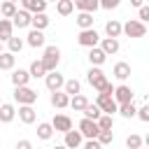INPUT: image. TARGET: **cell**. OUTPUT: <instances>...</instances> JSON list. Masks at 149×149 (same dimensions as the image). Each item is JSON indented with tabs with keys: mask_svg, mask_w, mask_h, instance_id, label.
<instances>
[{
	"mask_svg": "<svg viewBox=\"0 0 149 149\" xmlns=\"http://www.w3.org/2000/svg\"><path fill=\"white\" fill-rule=\"evenodd\" d=\"M51 149H68L65 144H56V147H51Z\"/></svg>",
	"mask_w": 149,
	"mask_h": 149,
	"instance_id": "obj_46",
	"label": "cell"
},
{
	"mask_svg": "<svg viewBox=\"0 0 149 149\" xmlns=\"http://www.w3.org/2000/svg\"><path fill=\"white\" fill-rule=\"evenodd\" d=\"M63 91H65L68 95H74V93H81V84H79L77 79H65V84H63Z\"/></svg>",
	"mask_w": 149,
	"mask_h": 149,
	"instance_id": "obj_32",
	"label": "cell"
},
{
	"mask_svg": "<svg viewBox=\"0 0 149 149\" xmlns=\"http://www.w3.org/2000/svg\"><path fill=\"white\" fill-rule=\"evenodd\" d=\"M121 33L126 37H144L147 35V23H142L137 19H130V21L121 23Z\"/></svg>",
	"mask_w": 149,
	"mask_h": 149,
	"instance_id": "obj_1",
	"label": "cell"
},
{
	"mask_svg": "<svg viewBox=\"0 0 149 149\" xmlns=\"http://www.w3.org/2000/svg\"><path fill=\"white\" fill-rule=\"evenodd\" d=\"M33 149H35V147H33ZM37 149H40V147H37Z\"/></svg>",
	"mask_w": 149,
	"mask_h": 149,
	"instance_id": "obj_51",
	"label": "cell"
},
{
	"mask_svg": "<svg viewBox=\"0 0 149 149\" xmlns=\"http://www.w3.org/2000/svg\"><path fill=\"white\" fill-rule=\"evenodd\" d=\"M28 74H30V77H35V79H37V77H44V74H47V70H44L42 61H33V63H30V70H28Z\"/></svg>",
	"mask_w": 149,
	"mask_h": 149,
	"instance_id": "obj_35",
	"label": "cell"
},
{
	"mask_svg": "<svg viewBox=\"0 0 149 149\" xmlns=\"http://www.w3.org/2000/svg\"><path fill=\"white\" fill-rule=\"evenodd\" d=\"M51 135H54V126L51 123H47V121L37 123V137L40 140H51Z\"/></svg>",
	"mask_w": 149,
	"mask_h": 149,
	"instance_id": "obj_31",
	"label": "cell"
},
{
	"mask_svg": "<svg viewBox=\"0 0 149 149\" xmlns=\"http://www.w3.org/2000/svg\"><path fill=\"white\" fill-rule=\"evenodd\" d=\"M0 105H2V102H0Z\"/></svg>",
	"mask_w": 149,
	"mask_h": 149,
	"instance_id": "obj_52",
	"label": "cell"
},
{
	"mask_svg": "<svg viewBox=\"0 0 149 149\" xmlns=\"http://www.w3.org/2000/svg\"><path fill=\"white\" fill-rule=\"evenodd\" d=\"M95 140L100 142V147H105V144H112V140H114V133H112V130H100V133L95 135Z\"/></svg>",
	"mask_w": 149,
	"mask_h": 149,
	"instance_id": "obj_38",
	"label": "cell"
},
{
	"mask_svg": "<svg viewBox=\"0 0 149 149\" xmlns=\"http://www.w3.org/2000/svg\"><path fill=\"white\" fill-rule=\"evenodd\" d=\"M135 114L140 116V121H144V123H147V121H149V105H142L140 109H135Z\"/></svg>",
	"mask_w": 149,
	"mask_h": 149,
	"instance_id": "obj_42",
	"label": "cell"
},
{
	"mask_svg": "<svg viewBox=\"0 0 149 149\" xmlns=\"http://www.w3.org/2000/svg\"><path fill=\"white\" fill-rule=\"evenodd\" d=\"M79 133H81V137H86V140H95V135L100 133V128H98V123L93 121V119H81L79 121Z\"/></svg>",
	"mask_w": 149,
	"mask_h": 149,
	"instance_id": "obj_8",
	"label": "cell"
},
{
	"mask_svg": "<svg viewBox=\"0 0 149 149\" xmlns=\"http://www.w3.org/2000/svg\"><path fill=\"white\" fill-rule=\"evenodd\" d=\"M21 2V7L26 9V12H30V14H37V12H47V0H19Z\"/></svg>",
	"mask_w": 149,
	"mask_h": 149,
	"instance_id": "obj_13",
	"label": "cell"
},
{
	"mask_svg": "<svg viewBox=\"0 0 149 149\" xmlns=\"http://www.w3.org/2000/svg\"><path fill=\"white\" fill-rule=\"evenodd\" d=\"M14 116H16L14 105L2 102V105H0V123H12V121H14Z\"/></svg>",
	"mask_w": 149,
	"mask_h": 149,
	"instance_id": "obj_19",
	"label": "cell"
},
{
	"mask_svg": "<svg viewBox=\"0 0 149 149\" xmlns=\"http://www.w3.org/2000/svg\"><path fill=\"white\" fill-rule=\"evenodd\" d=\"M14 12H16V2L5 0V2L0 5V14H2V19H12V16H14Z\"/></svg>",
	"mask_w": 149,
	"mask_h": 149,
	"instance_id": "obj_34",
	"label": "cell"
},
{
	"mask_svg": "<svg viewBox=\"0 0 149 149\" xmlns=\"http://www.w3.org/2000/svg\"><path fill=\"white\" fill-rule=\"evenodd\" d=\"M7 47H9V51H12V54H19V51L23 49V40H21V37H16V35H12V37L7 40Z\"/></svg>",
	"mask_w": 149,
	"mask_h": 149,
	"instance_id": "obj_37",
	"label": "cell"
},
{
	"mask_svg": "<svg viewBox=\"0 0 149 149\" xmlns=\"http://www.w3.org/2000/svg\"><path fill=\"white\" fill-rule=\"evenodd\" d=\"M119 47H121V44H119V40H116V37H105V40L100 42V49H102L107 56H114V54L119 51Z\"/></svg>",
	"mask_w": 149,
	"mask_h": 149,
	"instance_id": "obj_20",
	"label": "cell"
},
{
	"mask_svg": "<svg viewBox=\"0 0 149 149\" xmlns=\"http://www.w3.org/2000/svg\"><path fill=\"white\" fill-rule=\"evenodd\" d=\"M130 5H133V7H142V5H144V0H130Z\"/></svg>",
	"mask_w": 149,
	"mask_h": 149,
	"instance_id": "obj_45",
	"label": "cell"
},
{
	"mask_svg": "<svg viewBox=\"0 0 149 149\" xmlns=\"http://www.w3.org/2000/svg\"><path fill=\"white\" fill-rule=\"evenodd\" d=\"M19 119L23 121V123H35V119H37V114H35V109H33V105H19Z\"/></svg>",
	"mask_w": 149,
	"mask_h": 149,
	"instance_id": "obj_16",
	"label": "cell"
},
{
	"mask_svg": "<svg viewBox=\"0 0 149 149\" xmlns=\"http://www.w3.org/2000/svg\"><path fill=\"white\" fill-rule=\"evenodd\" d=\"M68 102H70V95H68L63 88L51 93V105H54L56 109H63V107H68Z\"/></svg>",
	"mask_w": 149,
	"mask_h": 149,
	"instance_id": "obj_18",
	"label": "cell"
},
{
	"mask_svg": "<svg viewBox=\"0 0 149 149\" xmlns=\"http://www.w3.org/2000/svg\"><path fill=\"white\" fill-rule=\"evenodd\" d=\"M98 5H100L102 9H116V7L121 5V0H98Z\"/></svg>",
	"mask_w": 149,
	"mask_h": 149,
	"instance_id": "obj_40",
	"label": "cell"
},
{
	"mask_svg": "<svg viewBox=\"0 0 149 149\" xmlns=\"http://www.w3.org/2000/svg\"><path fill=\"white\" fill-rule=\"evenodd\" d=\"M44 84H47V88L54 93V91H61V88H63L65 77H63L58 70H51V72H47V74H44Z\"/></svg>",
	"mask_w": 149,
	"mask_h": 149,
	"instance_id": "obj_7",
	"label": "cell"
},
{
	"mask_svg": "<svg viewBox=\"0 0 149 149\" xmlns=\"http://www.w3.org/2000/svg\"><path fill=\"white\" fill-rule=\"evenodd\" d=\"M74 21H77V26L84 30V28H93V21H95V19H93V14H91V12H79Z\"/></svg>",
	"mask_w": 149,
	"mask_h": 149,
	"instance_id": "obj_25",
	"label": "cell"
},
{
	"mask_svg": "<svg viewBox=\"0 0 149 149\" xmlns=\"http://www.w3.org/2000/svg\"><path fill=\"white\" fill-rule=\"evenodd\" d=\"M40 61H42V65H44V70H47V72L56 70V68H58V63H61V49H58V47H54V44H51V47H47V49H44V56H42Z\"/></svg>",
	"mask_w": 149,
	"mask_h": 149,
	"instance_id": "obj_2",
	"label": "cell"
},
{
	"mask_svg": "<svg viewBox=\"0 0 149 149\" xmlns=\"http://www.w3.org/2000/svg\"><path fill=\"white\" fill-rule=\"evenodd\" d=\"M63 135H65V142H63V144H65L68 149H79V147L84 144V137H81L79 130H72V128H70V130L63 133Z\"/></svg>",
	"mask_w": 149,
	"mask_h": 149,
	"instance_id": "obj_11",
	"label": "cell"
},
{
	"mask_svg": "<svg viewBox=\"0 0 149 149\" xmlns=\"http://www.w3.org/2000/svg\"><path fill=\"white\" fill-rule=\"evenodd\" d=\"M86 95H81V93H74V95H70V102H68V107H72L74 112H81L84 107H86Z\"/></svg>",
	"mask_w": 149,
	"mask_h": 149,
	"instance_id": "obj_27",
	"label": "cell"
},
{
	"mask_svg": "<svg viewBox=\"0 0 149 149\" xmlns=\"http://www.w3.org/2000/svg\"><path fill=\"white\" fill-rule=\"evenodd\" d=\"M44 40H47V37H44V30H35V28H33V30L26 35V44H28V47H33V49L44 47Z\"/></svg>",
	"mask_w": 149,
	"mask_h": 149,
	"instance_id": "obj_14",
	"label": "cell"
},
{
	"mask_svg": "<svg viewBox=\"0 0 149 149\" xmlns=\"http://www.w3.org/2000/svg\"><path fill=\"white\" fill-rule=\"evenodd\" d=\"M14 149H33V144H30V140H19Z\"/></svg>",
	"mask_w": 149,
	"mask_h": 149,
	"instance_id": "obj_43",
	"label": "cell"
},
{
	"mask_svg": "<svg viewBox=\"0 0 149 149\" xmlns=\"http://www.w3.org/2000/svg\"><path fill=\"white\" fill-rule=\"evenodd\" d=\"M72 5L79 12H91V14H95V9H100L98 0H72Z\"/></svg>",
	"mask_w": 149,
	"mask_h": 149,
	"instance_id": "obj_21",
	"label": "cell"
},
{
	"mask_svg": "<svg viewBox=\"0 0 149 149\" xmlns=\"http://www.w3.org/2000/svg\"><path fill=\"white\" fill-rule=\"evenodd\" d=\"M47 2H56V0H47Z\"/></svg>",
	"mask_w": 149,
	"mask_h": 149,
	"instance_id": "obj_49",
	"label": "cell"
},
{
	"mask_svg": "<svg viewBox=\"0 0 149 149\" xmlns=\"http://www.w3.org/2000/svg\"><path fill=\"white\" fill-rule=\"evenodd\" d=\"M112 98L116 100V105H121V102H130V100H133V88L126 86V84H119V86L112 91Z\"/></svg>",
	"mask_w": 149,
	"mask_h": 149,
	"instance_id": "obj_9",
	"label": "cell"
},
{
	"mask_svg": "<svg viewBox=\"0 0 149 149\" xmlns=\"http://www.w3.org/2000/svg\"><path fill=\"white\" fill-rule=\"evenodd\" d=\"M112 74H114L119 81H126V79L130 77V65L121 61V63H116V65H114V72H112Z\"/></svg>",
	"mask_w": 149,
	"mask_h": 149,
	"instance_id": "obj_24",
	"label": "cell"
},
{
	"mask_svg": "<svg viewBox=\"0 0 149 149\" xmlns=\"http://www.w3.org/2000/svg\"><path fill=\"white\" fill-rule=\"evenodd\" d=\"M137 149H144V147H137Z\"/></svg>",
	"mask_w": 149,
	"mask_h": 149,
	"instance_id": "obj_50",
	"label": "cell"
},
{
	"mask_svg": "<svg viewBox=\"0 0 149 149\" xmlns=\"http://www.w3.org/2000/svg\"><path fill=\"white\" fill-rule=\"evenodd\" d=\"M81 112H84V116H86V119H93V121L102 114V112H100V107H98L95 102H93V105H91V102H86V107H84Z\"/></svg>",
	"mask_w": 149,
	"mask_h": 149,
	"instance_id": "obj_36",
	"label": "cell"
},
{
	"mask_svg": "<svg viewBox=\"0 0 149 149\" xmlns=\"http://www.w3.org/2000/svg\"><path fill=\"white\" fill-rule=\"evenodd\" d=\"M86 79H88V84H91L98 93L107 86V77H105V72H102L100 68H95V65H91V70L86 72Z\"/></svg>",
	"mask_w": 149,
	"mask_h": 149,
	"instance_id": "obj_3",
	"label": "cell"
},
{
	"mask_svg": "<svg viewBox=\"0 0 149 149\" xmlns=\"http://www.w3.org/2000/svg\"><path fill=\"white\" fill-rule=\"evenodd\" d=\"M135 109H137V107H135L133 100H130V102H121V105L116 107V112H119L123 119H133V116H135Z\"/></svg>",
	"mask_w": 149,
	"mask_h": 149,
	"instance_id": "obj_29",
	"label": "cell"
},
{
	"mask_svg": "<svg viewBox=\"0 0 149 149\" xmlns=\"http://www.w3.org/2000/svg\"><path fill=\"white\" fill-rule=\"evenodd\" d=\"M95 123H98V128H100V130H112L114 119H112V114H100V116L95 119Z\"/></svg>",
	"mask_w": 149,
	"mask_h": 149,
	"instance_id": "obj_33",
	"label": "cell"
},
{
	"mask_svg": "<svg viewBox=\"0 0 149 149\" xmlns=\"http://www.w3.org/2000/svg\"><path fill=\"white\" fill-rule=\"evenodd\" d=\"M14 63H16V56L12 51H2L0 54V70H14Z\"/></svg>",
	"mask_w": 149,
	"mask_h": 149,
	"instance_id": "obj_28",
	"label": "cell"
},
{
	"mask_svg": "<svg viewBox=\"0 0 149 149\" xmlns=\"http://www.w3.org/2000/svg\"><path fill=\"white\" fill-rule=\"evenodd\" d=\"M30 12H26V9H16L14 12V16H12V26L14 28H28L30 26Z\"/></svg>",
	"mask_w": 149,
	"mask_h": 149,
	"instance_id": "obj_12",
	"label": "cell"
},
{
	"mask_svg": "<svg viewBox=\"0 0 149 149\" xmlns=\"http://www.w3.org/2000/svg\"><path fill=\"white\" fill-rule=\"evenodd\" d=\"M81 149H102V147H100V142H98V140H88Z\"/></svg>",
	"mask_w": 149,
	"mask_h": 149,
	"instance_id": "obj_44",
	"label": "cell"
},
{
	"mask_svg": "<svg viewBox=\"0 0 149 149\" xmlns=\"http://www.w3.org/2000/svg\"><path fill=\"white\" fill-rule=\"evenodd\" d=\"M105 35H107V37H116V40H119V37H121V23H119L116 19L107 21V23H105Z\"/></svg>",
	"mask_w": 149,
	"mask_h": 149,
	"instance_id": "obj_26",
	"label": "cell"
},
{
	"mask_svg": "<svg viewBox=\"0 0 149 149\" xmlns=\"http://www.w3.org/2000/svg\"><path fill=\"white\" fill-rule=\"evenodd\" d=\"M137 14H140V19H137V21L147 23V21H149V5H142V7H137Z\"/></svg>",
	"mask_w": 149,
	"mask_h": 149,
	"instance_id": "obj_41",
	"label": "cell"
},
{
	"mask_svg": "<svg viewBox=\"0 0 149 149\" xmlns=\"http://www.w3.org/2000/svg\"><path fill=\"white\" fill-rule=\"evenodd\" d=\"M9 2H19V0H9Z\"/></svg>",
	"mask_w": 149,
	"mask_h": 149,
	"instance_id": "obj_48",
	"label": "cell"
},
{
	"mask_svg": "<svg viewBox=\"0 0 149 149\" xmlns=\"http://www.w3.org/2000/svg\"><path fill=\"white\" fill-rule=\"evenodd\" d=\"M51 126H54V130H58V133H68V130L72 128V119H70L68 114H56V116L51 119Z\"/></svg>",
	"mask_w": 149,
	"mask_h": 149,
	"instance_id": "obj_10",
	"label": "cell"
},
{
	"mask_svg": "<svg viewBox=\"0 0 149 149\" xmlns=\"http://www.w3.org/2000/svg\"><path fill=\"white\" fill-rule=\"evenodd\" d=\"M49 16H47V12H37V14H33L30 16V26L35 28V30H44L47 26H49Z\"/></svg>",
	"mask_w": 149,
	"mask_h": 149,
	"instance_id": "obj_17",
	"label": "cell"
},
{
	"mask_svg": "<svg viewBox=\"0 0 149 149\" xmlns=\"http://www.w3.org/2000/svg\"><path fill=\"white\" fill-rule=\"evenodd\" d=\"M12 35H14L12 19H0V42H7Z\"/></svg>",
	"mask_w": 149,
	"mask_h": 149,
	"instance_id": "obj_23",
	"label": "cell"
},
{
	"mask_svg": "<svg viewBox=\"0 0 149 149\" xmlns=\"http://www.w3.org/2000/svg\"><path fill=\"white\" fill-rule=\"evenodd\" d=\"M14 100L19 105H33L37 100V91H33L30 86H16L14 88Z\"/></svg>",
	"mask_w": 149,
	"mask_h": 149,
	"instance_id": "obj_4",
	"label": "cell"
},
{
	"mask_svg": "<svg viewBox=\"0 0 149 149\" xmlns=\"http://www.w3.org/2000/svg\"><path fill=\"white\" fill-rule=\"evenodd\" d=\"M56 12H58L61 16H70V14L74 12L72 0H56Z\"/></svg>",
	"mask_w": 149,
	"mask_h": 149,
	"instance_id": "obj_30",
	"label": "cell"
},
{
	"mask_svg": "<svg viewBox=\"0 0 149 149\" xmlns=\"http://www.w3.org/2000/svg\"><path fill=\"white\" fill-rule=\"evenodd\" d=\"M105 61H107V54H105L100 47H91V49H88V63H91V65L100 68Z\"/></svg>",
	"mask_w": 149,
	"mask_h": 149,
	"instance_id": "obj_15",
	"label": "cell"
},
{
	"mask_svg": "<svg viewBox=\"0 0 149 149\" xmlns=\"http://www.w3.org/2000/svg\"><path fill=\"white\" fill-rule=\"evenodd\" d=\"M28 81H30V74H28V70H14L12 72V84L14 86H28Z\"/></svg>",
	"mask_w": 149,
	"mask_h": 149,
	"instance_id": "obj_22",
	"label": "cell"
},
{
	"mask_svg": "<svg viewBox=\"0 0 149 149\" xmlns=\"http://www.w3.org/2000/svg\"><path fill=\"white\" fill-rule=\"evenodd\" d=\"M0 54H2V42H0Z\"/></svg>",
	"mask_w": 149,
	"mask_h": 149,
	"instance_id": "obj_47",
	"label": "cell"
},
{
	"mask_svg": "<svg viewBox=\"0 0 149 149\" xmlns=\"http://www.w3.org/2000/svg\"><path fill=\"white\" fill-rule=\"evenodd\" d=\"M95 105L100 107V112H105V114H114L116 112V100L112 98V93H98V98H95Z\"/></svg>",
	"mask_w": 149,
	"mask_h": 149,
	"instance_id": "obj_6",
	"label": "cell"
},
{
	"mask_svg": "<svg viewBox=\"0 0 149 149\" xmlns=\"http://www.w3.org/2000/svg\"><path fill=\"white\" fill-rule=\"evenodd\" d=\"M126 147H128V149H137V147H142V137L135 135V133L128 135V137H126Z\"/></svg>",
	"mask_w": 149,
	"mask_h": 149,
	"instance_id": "obj_39",
	"label": "cell"
},
{
	"mask_svg": "<svg viewBox=\"0 0 149 149\" xmlns=\"http://www.w3.org/2000/svg\"><path fill=\"white\" fill-rule=\"evenodd\" d=\"M77 42L81 44V47H98V42H100V35L95 33V28H84V30H79V35H77Z\"/></svg>",
	"mask_w": 149,
	"mask_h": 149,
	"instance_id": "obj_5",
	"label": "cell"
}]
</instances>
